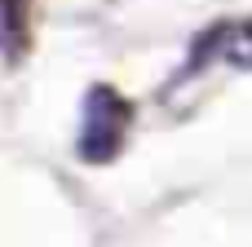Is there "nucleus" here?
Masks as SVG:
<instances>
[{
  "label": "nucleus",
  "instance_id": "obj_3",
  "mask_svg": "<svg viewBox=\"0 0 252 247\" xmlns=\"http://www.w3.org/2000/svg\"><path fill=\"white\" fill-rule=\"evenodd\" d=\"M22 35V0H0V53L18 49Z\"/></svg>",
  "mask_w": 252,
  "mask_h": 247
},
{
  "label": "nucleus",
  "instance_id": "obj_1",
  "mask_svg": "<svg viewBox=\"0 0 252 247\" xmlns=\"http://www.w3.org/2000/svg\"><path fill=\"white\" fill-rule=\"evenodd\" d=\"M128 119H133L128 102H124L115 88L93 84V88L84 93V106H80V137H75L80 159H89V164H111V159L120 155V146H124Z\"/></svg>",
  "mask_w": 252,
  "mask_h": 247
},
{
  "label": "nucleus",
  "instance_id": "obj_2",
  "mask_svg": "<svg viewBox=\"0 0 252 247\" xmlns=\"http://www.w3.org/2000/svg\"><path fill=\"white\" fill-rule=\"evenodd\" d=\"M217 40H221V57H226V62L252 66V18L248 22H235V27H221Z\"/></svg>",
  "mask_w": 252,
  "mask_h": 247
}]
</instances>
